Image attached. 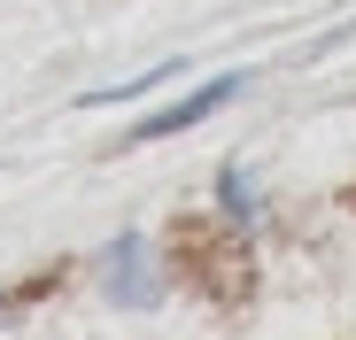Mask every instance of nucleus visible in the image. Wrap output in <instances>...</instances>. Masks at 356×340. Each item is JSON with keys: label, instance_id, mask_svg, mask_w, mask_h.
<instances>
[{"label": "nucleus", "instance_id": "5", "mask_svg": "<svg viewBox=\"0 0 356 340\" xmlns=\"http://www.w3.org/2000/svg\"><path fill=\"white\" fill-rule=\"evenodd\" d=\"M341 209H356V178H348V186H341Z\"/></svg>", "mask_w": 356, "mask_h": 340}, {"label": "nucleus", "instance_id": "3", "mask_svg": "<svg viewBox=\"0 0 356 340\" xmlns=\"http://www.w3.org/2000/svg\"><path fill=\"white\" fill-rule=\"evenodd\" d=\"M108 294L124 302V309H155V294H163V287H155V271H147V248H140L132 232L108 248Z\"/></svg>", "mask_w": 356, "mask_h": 340}, {"label": "nucleus", "instance_id": "2", "mask_svg": "<svg viewBox=\"0 0 356 340\" xmlns=\"http://www.w3.org/2000/svg\"><path fill=\"white\" fill-rule=\"evenodd\" d=\"M232 93H241V78H209V85H194V93H178L170 108H155V117H140V124L124 132V147H155V139H170V132H186V124L217 117Z\"/></svg>", "mask_w": 356, "mask_h": 340}, {"label": "nucleus", "instance_id": "1", "mask_svg": "<svg viewBox=\"0 0 356 340\" xmlns=\"http://www.w3.org/2000/svg\"><path fill=\"white\" fill-rule=\"evenodd\" d=\"M170 278H178V287H194L209 309H248V302H256L248 232H241L232 216H209V209L170 216Z\"/></svg>", "mask_w": 356, "mask_h": 340}, {"label": "nucleus", "instance_id": "4", "mask_svg": "<svg viewBox=\"0 0 356 340\" xmlns=\"http://www.w3.org/2000/svg\"><path fill=\"white\" fill-rule=\"evenodd\" d=\"M217 186H225V216H248V209H256V201H248V178H241V162H225Z\"/></svg>", "mask_w": 356, "mask_h": 340}]
</instances>
